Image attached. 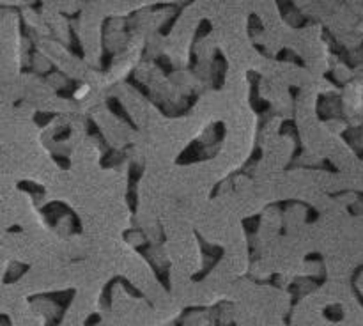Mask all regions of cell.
Here are the masks:
<instances>
[{
    "instance_id": "cell-1",
    "label": "cell",
    "mask_w": 363,
    "mask_h": 326,
    "mask_svg": "<svg viewBox=\"0 0 363 326\" xmlns=\"http://www.w3.org/2000/svg\"><path fill=\"white\" fill-rule=\"evenodd\" d=\"M85 92H87V87H85V89H80V91L77 92V96H78V98H82V96H84Z\"/></svg>"
}]
</instances>
